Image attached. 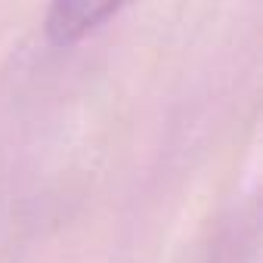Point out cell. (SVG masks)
<instances>
[{"mask_svg":"<svg viewBox=\"0 0 263 263\" xmlns=\"http://www.w3.org/2000/svg\"><path fill=\"white\" fill-rule=\"evenodd\" d=\"M130 0H50L44 19L47 37L59 47L78 44L118 16Z\"/></svg>","mask_w":263,"mask_h":263,"instance_id":"obj_1","label":"cell"}]
</instances>
